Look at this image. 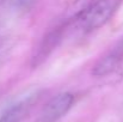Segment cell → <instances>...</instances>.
<instances>
[{
  "label": "cell",
  "instance_id": "cell-7",
  "mask_svg": "<svg viewBox=\"0 0 123 122\" xmlns=\"http://www.w3.org/2000/svg\"><path fill=\"white\" fill-rule=\"evenodd\" d=\"M37 0H8L11 7L17 11H28L30 10Z\"/></svg>",
  "mask_w": 123,
  "mask_h": 122
},
{
  "label": "cell",
  "instance_id": "cell-2",
  "mask_svg": "<svg viewBox=\"0 0 123 122\" xmlns=\"http://www.w3.org/2000/svg\"><path fill=\"white\" fill-rule=\"evenodd\" d=\"M74 103V96L69 92H62L53 97L42 109L40 122H56L65 116Z\"/></svg>",
  "mask_w": 123,
  "mask_h": 122
},
{
  "label": "cell",
  "instance_id": "cell-6",
  "mask_svg": "<svg viewBox=\"0 0 123 122\" xmlns=\"http://www.w3.org/2000/svg\"><path fill=\"white\" fill-rule=\"evenodd\" d=\"M94 1L96 0H75L69 6V8L67 10L66 17L63 19V24L65 25H69L71 23L75 22Z\"/></svg>",
  "mask_w": 123,
  "mask_h": 122
},
{
  "label": "cell",
  "instance_id": "cell-5",
  "mask_svg": "<svg viewBox=\"0 0 123 122\" xmlns=\"http://www.w3.org/2000/svg\"><path fill=\"white\" fill-rule=\"evenodd\" d=\"M34 96L20 101L12 107H10L1 116H0V122H22L23 119L29 113L32 103H34Z\"/></svg>",
  "mask_w": 123,
  "mask_h": 122
},
{
  "label": "cell",
  "instance_id": "cell-8",
  "mask_svg": "<svg viewBox=\"0 0 123 122\" xmlns=\"http://www.w3.org/2000/svg\"><path fill=\"white\" fill-rule=\"evenodd\" d=\"M2 1H5V0H0V2H2Z\"/></svg>",
  "mask_w": 123,
  "mask_h": 122
},
{
  "label": "cell",
  "instance_id": "cell-1",
  "mask_svg": "<svg viewBox=\"0 0 123 122\" xmlns=\"http://www.w3.org/2000/svg\"><path fill=\"white\" fill-rule=\"evenodd\" d=\"M122 4L123 0H96L73 24L82 32L93 31L105 25Z\"/></svg>",
  "mask_w": 123,
  "mask_h": 122
},
{
  "label": "cell",
  "instance_id": "cell-3",
  "mask_svg": "<svg viewBox=\"0 0 123 122\" xmlns=\"http://www.w3.org/2000/svg\"><path fill=\"white\" fill-rule=\"evenodd\" d=\"M67 25L62 24L60 26H57L56 29L51 30L50 32H48L41 43L38 44V47L36 48L32 58H31V66L32 67H37L40 66L44 60H47V58L53 53V50L59 45V43L62 40L63 36V30L66 29Z\"/></svg>",
  "mask_w": 123,
  "mask_h": 122
},
{
  "label": "cell",
  "instance_id": "cell-4",
  "mask_svg": "<svg viewBox=\"0 0 123 122\" xmlns=\"http://www.w3.org/2000/svg\"><path fill=\"white\" fill-rule=\"evenodd\" d=\"M123 59V43L110 51L108 55L102 58L93 67L92 74L94 77H105L115 71V68L120 65L121 60Z\"/></svg>",
  "mask_w": 123,
  "mask_h": 122
}]
</instances>
